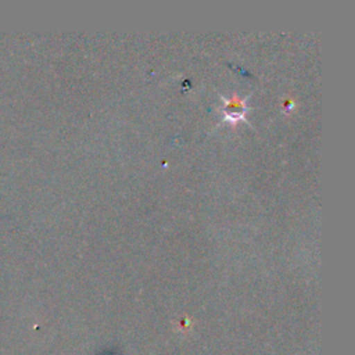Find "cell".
<instances>
[{
	"label": "cell",
	"instance_id": "cell-1",
	"mask_svg": "<svg viewBox=\"0 0 355 355\" xmlns=\"http://www.w3.org/2000/svg\"><path fill=\"white\" fill-rule=\"evenodd\" d=\"M240 111H243V105H241L240 101L233 100V101L229 103V107H227V112H229V114H232V112H240Z\"/></svg>",
	"mask_w": 355,
	"mask_h": 355
}]
</instances>
